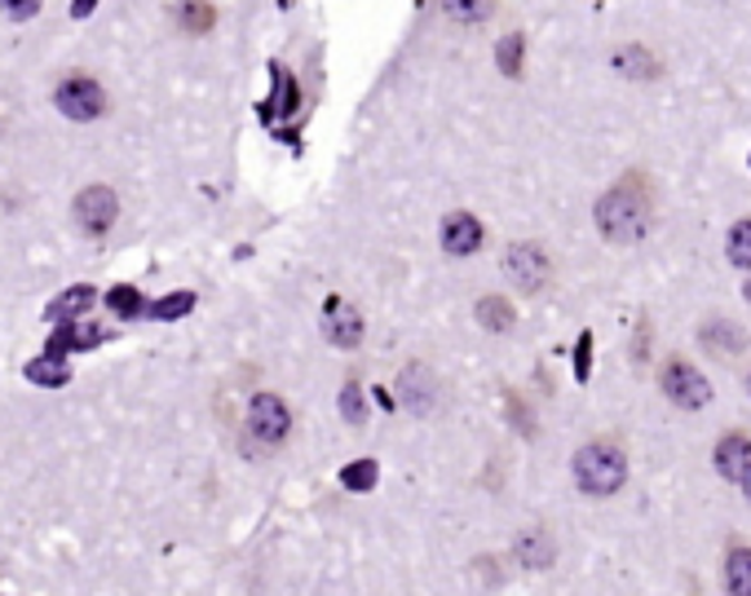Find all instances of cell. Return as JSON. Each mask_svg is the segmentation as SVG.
Wrapping results in <instances>:
<instances>
[{
	"label": "cell",
	"mask_w": 751,
	"mask_h": 596,
	"mask_svg": "<svg viewBox=\"0 0 751 596\" xmlns=\"http://www.w3.org/2000/svg\"><path fill=\"white\" fill-rule=\"evenodd\" d=\"M98 4H103V0H71V18L80 22V18H89V13L98 9Z\"/></svg>",
	"instance_id": "obj_31"
},
{
	"label": "cell",
	"mask_w": 751,
	"mask_h": 596,
	"mask_svg": "<svg viewBox=\"0 0 751 596\" xmlns=\"http://www.w3.org/2000/svg\"><path fill=\"white\" fill-rule=\"evenodd\" d=\"M663 393H667L676 407H685V411L708 407V398H712L708 375H703V371H694V362H681V358L663 367Z\"/></svg>",
	"instance_id": "obj_7"
},
{
	"label": "cell",
	"mask_w": 751,
	"mask_h": 596,
	"mask_svg": "<svg viewBox=\"0 0 751 596\" xmlns=\"http://www.w3.org/2000/svg\"><path fill=\"white\" fill-rule=\"evenodd\" d=\"M71 213H76V226H80L85 235L103 238V235H111V226H116V217H120V199H116L111 186H85V190L76 195Z\"/></svg>",
	"instance_id": "obj_5"
},
{
	"label": "cell",
	"mask_w": 751,
	"mask_h": 596,
	"mask_svg": "<svg viewBox=\"0 0 751 596\" xmlns=\"http://www.w3.org/2000/svg\"><path fill=\"white\" fill-rule=\"evenodd\" d=\"M615 67H620L624 76H636V80H650V76L659 71V62H654V58H650L645 49H636V45L615 53Z\"/></svg>",
	"instance_id": "obj_27"
},
{
	"label": "cell",
	"mask_w": 751,
	"mask_h": 596,
	"mask_svg": "<svg viewBox=\"0 0 751 596\" xmlns=\"http://www.w3.org/2000/svg\"><path fill=\"white\" fill-rule=\"evenodd\" d=\"M442 247L451 256H474L482 247V222L474 213H447L442 217Z\"/></svg>",
	"instance_id": "obj_12"
},
{
	"label": "cell",
	"mask_w": 751,
	"mask_h": 596,
	"mask_svg": "<svg viewBox=\"0 0 751 596\" xmlns=\"http://www.w3.org/2000/svg\"><path fill=\"white\" fill-rule=\"evenodd\" d=\"M743 490H748V499H751V460H748V469H743Z\"/></svg>",
	"instance_id": "obj_32"
},
{
	"label": "cell",
	"mask_w": 751,
	"mask_h": 596,
	"mask_svg": "<svg viewBox=\"0 0 751 596\" xmlns=\"http://www.w3.org/2000/svg\"><path fill=\"white\" fill-rule=\"evenodd\" d=\"M107 310H111V319H146V296L133 283H116L107 292Z\"/></svg>",
	"instance_id": "obj_19"
},
{
	"label": "cell",
	"mask_w": 751,
	"mask_h": 596,
	"mask_svg": "<svg viewBox=\"0 0 751 596\" xmlns=\"http://www.w3.org/2000/svg\"><path fill=\"white\" fill-rule=\"evenodd\" d=\"M725 252H730V261H734V265L751 270V222H739V226L730 231V243H725Z\"/></svg>",
	"instance_id": "obj_28"
},
{
	"label": "cell",
	"mask_w": 751,
	"mask_h": 596,
	"mask_svg": "<svg viewBox=\"0 0 751 596\" xmlns=\"http://www.w3.org/2000/svg\"><path fill=\"white\" fill-rule=\"evenodd\" d=\"M393 402H398V407H407L411 416H429V411L438 407V380H433V371H429L425 362L402 367L398 389H393Z\"/></svg>",
	"instance_id": "obj_8"
},
{
	"label": "cell",
	"mask_w": 751,
	"mask_h": 596,
	"mask_svg": "<svg viewBox=\"0 0 751 596\" xmlns=\"http://www.w3.org/2000/svg\"><path fill=\"white\" fill-rule=\"evenodd\" d=\"M751 460V442L743 438V433H725L721 442H716V473L721 477H743V469H748Z\"/></svg>",
	"instance_id": "obj_16"
},
{
	"label": "cell",
	"mask_w": 751,
	"mask_h": 596,
	"mask_svg": "<svg viewBox=\"0 0 751 596\" xmlns=\"http://www.w3.org/2000/svg\"><path fill=\"white\" fill-rule=\"evenodd\" d=\"M22 375H27L31 384H40V389H62V384L71 380V362L58 354H40L22 367Z\"/></svg>",
	"instance_id": "obj_15"
},
{
	"label": "cell",
	"mask_w": 751,
	"mask_h": 596,
	"mask_svg": "<svg viewBox=\"0 0 751 596\" xmlns=\"http://www.w3.org/2000/svg\"><path fill=\"white\" fill-rule=\"evenodd\" d=\"M103 341H111V328H103V323H85V319H71V323H53V336H49V345H45V354H89V350H98Z\"/></svg>",
	"instance_id": "obj_9"
},
{
	"label": "cell",
	"mask_w": 751,
	"mask_h": 596,
	"mask_svg": "<svg viewBox=\"0 0 751 596\" xmlns=\"http://www.w3.org/2000/svg\"><path fill=\"white\" fill-rule=\"evenodd\" d=\"M40 9H45V0H0V13L9 22H31Z\"/></svg>",
	"instance_id": "obj_29"
},
{
	"label": "cell",
	"mask_w": 751,
	"mask_h": 596,
	"mask_svg": "<svg viewBox=\"0 0 751 596\" xmlns=\"http://www.w3.org/2000/svg\"><path fill=\"white\" fill-rule=\"evenodd\" d=\"M177 22H182V31H186V36H208V31H213V22H217V9H213L208 0H182Z\"/></svg>",
	"instance_id": "obj_18"
},
{
	"label": "cell",
	"mask_w": 751,
	"mask_h": 596,
	"mask_svg": "<svg viewBox=\"0 0 751 596\" xmlns=\"http://www.w3.org/2000/svg\"><path fill=\"white\" fill-rule=\"evenodd\" d=\"M438 4H442V13H447L451 22H465V27L487 22L491 9H496V0H438Z\"/></svg>",
	"instance_id": "obj_22"
},
{
	"label": "cell",
	"mask_w": 751,
	"mask_h": 596,
	"mask_svg": "<svg viewBox=\"0 0 751 596\" xmlns=\"http://www.w3.org/2000/svg\"><path fill=\"white\" fill-rule=\"evenodd\" d=\"M588 375H593V332H584L575 345V380L588 384Z\"/></svg>",
	"instance_id": "obj_30"
},
{
	"label": "cell",
	"mask_w": 751,
	"mask_h": 596,
	"mask_svg": "<svg viewBox=\"0 0 751 596\" xmlns=\"http://www.w3.org/2000/svg\"><path fill=\"white\" fill-rule=\"evenodd\" d=\"M521 53H526V36H521V31H508L500 45H496V62H500V71L508 80L521 76Z\"/></svg>",
	"instance_id": "obj_23"
},
{
	"label": "cell",
	"mask_w": 751,
	"mask_h": 596,
	"mask_svg": "<svg viewBox=\"0 0 751 596\" xmlns=\"http://www.w3.org/2000/svg\"><path fill=\"white\" fill-rule=\"evenodd\" d=\"M341 416H345V424H363L368 420V402H363V384H359V375H350L345 380V389H341Z\"/></svg>",
	"instance_id": "obj_25"
},
{
	"label": "cell",
	"mask_w": 751,
	"mask_h": 596,
	"mask_svg": "<svg viewBox=\"0 0 751 596\" xmlns=\"http://www.w3.org/2000/svg\"><path fill=\"white\" fill-rule=\"evenodd\" d=\"M270 98L261 102V119L265 124H274V119H287L296 116L305 102H301V85H296V76L283 67V62H270Z\"/></svg>",
	"instance_id": "obj_11"
},
{
	"label": "cell",
	"mask_w": 751,
	"mask_h": 596,
	"mask_svg": "<svg viewBox=\"0 0 751 596\" xmlns=\"http://www.w3.org/2000/svg\"><path fill=\"white\" fill-rule=\"evenodd\" d=\"M474 314H478V323H482L487 332H513V319H517L504 296H482Z\"/></svg>",
	"instance_id": "obj_21"
},
{
	"label": "cell",
	"mask_w": 751,
	"mask_h": 596,
	"mask_svg": "<svg viewBox=\"0 0 751 596\" xmlns=\"http://www.w3.org/2000/svg\"><path fill=\"white\" fill-rule=\"evenodd\" d=\"M597 231L611 243H636L650 231V199L636 182H624L597 199Z\"/></svg>",
	"instance_id": "obj_1"
},
{
	"label": "cell",
	"mask_w": 751,
	"mask_h": 596,
	"mask_svg": "<svg viewBox=\"0 0 751 596\" xmlns=\"http://www.w3.org/2000/svg\"><path fill=\"white\" fill-rule=\"evenodd\" d=\"M703 345L721 358L739 354V350H743V332H734V328L725 332V323H708V328H703Z\"/></svg>",
	"instance_id": "obj_26"
},
{
	"label": "cell",
	"mask_w": 751,
	"mask_h": 596,
	"mask_svg": "<svg viewBox=\"0 0 751 596\" xmlns=\"http://www.w3.org/2000/svg\"><path fill=\"white\" fill-rule=\"evenodd\" d=\"M191 310H195V292H168L159 301H146V319H155V323H177Z\"/></svg>",
	"instance_id": "obj_17"
},
{
	"label": "cell",
	"mask_w": 751,
	"mask_h": 596,
	"mask_svg": "<svg viewBox=\"0 0 751 596\" xmlns=\"http://www.w3.org/2000/svg\"><path fill=\"white\" fill-rule=\"evenodd\" d=\"M363 314L354 310V305H345L341 296H328V305H323V336L337 345V350H359V341H363Z\"/></svg>",
	"instance_id": "obj_10"
},
{
	"label": "cell",
	"mask_w": 751,
	"mask_h": 596,
	"mask_svg": "<svg viewBox=\"0 0 751 596\" xmlns=\"http://www.w3.org/2000/svg\"><path fill=\"white\" fill-rule=\"evenodd\" d=\"M376 481H380V465H376V460H359V465H345V469H341V486L354 490V495L376 490Z\"/></svg>",
	"instance_id": "obj_24"
},
{
	"label": "cell",
	"mask_w": 751,
	"mask_h": 596,
	"mask_svg": "<svg viewBox=\"0 0 751 596\" xmlns=\"http://www.w3.org/2000/svg\"><path fill=\"white\" fill-rule=\"evenodd\" d=\"M53 107L67 119H76V124H94V119H103L111 111V98L89 71H71V76H62L53 85Z\"/></svg>",
	"instance_id": "obj_4"
},
{
	"label": "cell",
	"mask_w": 751,
	"mask_h": 596,
	"mask_svg": "<svg viewBox=\"0 0 751 596\" xmlns=\"http://www.w3.org/2000/svg\"><path fill=\"white\" fill-rule=\"evenodd\" d=\"M513 553H517V561H521V566H530V570H548V566H553V557H557V548H553L548 530H539V526L521 530Z\"/></svg>",
	"instance_id": "obj_14"
},
{
	"label": "cell",
	"mask_w": 751,
	"mask_h": 596,
	"mask_svg": "<svg viewBox=\"0 0 751 596\" xmlns=\"http://www.w3.org/2000/svg\"><path fill=\"white\" fill-rule=\"evenodd\" d=\"M94 301H98V292H94L89 283H76V287L58 292V296L45 305V319H49V323H71V319H85V314L94 310Z\"/></svg>",
	"instance_id": "obj_13"
},
{
	"label": "cell",
	"mask_w": 751,
	"mask_h": 596,
	"mask_svg": "<svg viewBox=\"0 0 751 596\" xmlns=\"http://www.w3.org/2000/svg\"><path fill=\"white\" fill-rule=\"evenodd\" d=\"M748 301H751V283H748Z\"/></svg>",
	"instance_id": "obj_33"
},
{
	"label": "cell",
	"mask_w": 751,
	"mask_h": 596,
	"mask_svg": "<svg viewBox=\"0 0 751 596\" xmlns=\"http://www.w3.org/2000/svg\"><path fill=\"white\" fill-rule=\"evenodd\" d=\"M627 481V460L611 442H588L575 456V486L584 495H615Z\"/></svg>",
	"instance_id": "obj_3"
},
{
	"label": "cell",
	"mask_w": 751,
	"mask_h": 596,
	"mask_svg": "<svg viewBox=\"0 0 751 596\" xmlns=\"http://www.w3.org/2000/svg\"><path fill=\"white\" fill-rule=\"evenodd\" d=\"M725 588L730 596H751V548H734L725 557Z\"/></svg>",
	"instance_id": "obj_20"
},
{
	"label": "cell",
	"mask_w": 751,
	"mask_h": 596,
	"mask_svg": "<svg viewBox=\"0 0 751 596\" xmlns=\"http://www.w3.org/2000/svg\"><path fill=\"white\" fill-rule=\"evenodd\" d=\"M292 433V411L279 393H252L248 416H244V451H279Z\"/></svg>",
	"instance_id": "obj_2"
},
{
	"label": "cell",
	"mask_w": 751,
	"mask_h": 596,
	"mask_svg": "<svg viewBox=\"0 0 751 596\" xmlns=\"http://www.w3.org/2000/svg\"><path fill=\"white\" fill-rule=\"evenodd\" d=\"M748 164H751V159H748Z\"/></svg>",
	"instance_id": "obj_34"
},
{
	"label": "cell",
	"mask_w": 751,
	"mask_h": 596,
	"mask_svg": "<svg viewBox=\"0 0 751 596\" xmlns=\"http://www.w3.org/2000/svg\"><path fill=\"white\" fill-rule=\"evenodd\" d=\"M504 270H508V279H513L521 292H539V287L553 279V261H548V252H544L539 243H513V247L504 252Z\"/></svg>",
	"instance_id": "obj_6"
}]
</instances>
